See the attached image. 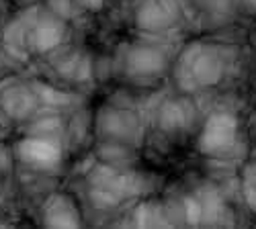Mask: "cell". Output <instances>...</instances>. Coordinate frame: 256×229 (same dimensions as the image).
<instances>
[{
  "mask_svg": "<svg viewBox=\"0 0 256 229\" xmlns=\"http://www.w3.org/2000/svg\"><path fill=\"white\" fill-rule=\"evenodd\" d=\"M246 195H248V203H250V207L256 211V180L248 182V186H246Z\"/></svg>",
  "mask_w": 256,
  "mask_h": 229,
  "instance_id": "4",
  "label": "cell"
},
{
  "mask_svg": "<svg viewBox=\"0 0 256 229\" xmlns=\"http://www.w3.org/2000/svg\"><path fill=\"white\" fill-rule=\"evenodd\" d=\"M168 18H170L168 16V10L160 2H148L146 8H144V12H142V23L146 27H152V29L166 25Z\"/></svg>",
  "mask_w": 256,
  "mask_h": 229,
  "instance_id": "2",
  "label": "cell"
},
{
  "mask_svg": "<svg viewBox=\"0 0 256 229\" xmlns=\"http://www.w3.org/2000/svg\"><path fill=\"white\" fill-rule=\"evenodd\" d=\"M234 139H236V119L226 113L211 115L201 135V150L207 154H224L232 148Z\"/></svg>",
  "mask_w": 256,
  "mask_h": 229,
  "instance_id": "1",
  "label": "cell"
},
{
  "mask_svg": "<svg viewBox=\"0 0 256 229\" xmlns=\"http://www.w3.org/2000/svg\"><path fill=\"white\" fill-rule=\"evenodd\" d=\"M160 66H162V57L156 51H152V49H144L138 57H134V68L144 72V74L156 72Z\"/></svg>",
  "mask_w": 256,
  "mask_h": 229,
  "instance_id": "3",
  "label": "cell"
}]
</instances>
